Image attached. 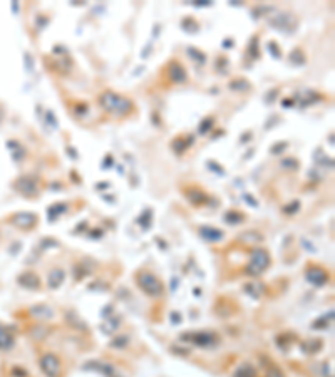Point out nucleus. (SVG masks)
<instances>
[{
	"label": "nucleus",
	"mask_w": 335,
	"mask_h": 377,
	"mask_svg": "<svg viewBox=\"0 0 335 377\" xmlns=\"http://www.w3.org/2000/svg\"><path fill=\"white\" fill-rule=\"evenodd\" d=\"M190 340L196 344V346L208 347V346H213V344L216 342V337H214L213 334H208V332H196V334H191Z\"/></svg>",
	"instance_id": "11"
},
{
	"label": "nucleus",
	"mask_w": 335,
	"mask_h": 377,
	"mask_svg": "<svg viewBox=\"0 0 335 377\" xmlns=\"http://www.w3.org/2000/svg\"><path fill=\"white\" fill-rule=\"evenodd\" d=\"M64 278H66V274H64V270H62V268L50 270V274H49V287L50 288H59L60 285H62V282H64Z\"/></svg>",
	"instance_id": "14"
},
{
	"label": "nucleus",
	"mask_w": 335,
	"mask_h": 377,
	"mask_svg": "<svg viewBox=\"0 0 335 377\" xmlns=\"http://www.w3.org/2000/svg\"><path fill=\"white\" fill-rule=\"evenodd\" d=\"M296 208H298V202H294V204H292V208H285V212H286V213H294Z\"/></svg>",
	"instance_id": "26"
},
{
	"label": "nucleus",
	"mask_w": 335,
	"mask_h": 377,
	"mask_svg": "<svg viewBox=\"0 0 335 377\" xmlns=\"http://www.w3.org/2000/svg\"><path fill=\"white\" fill-rule=\"evenodd\" d=\"M14 225L20 226V228H30L36 225L37 222V214L36 213H17L16 216L12 218Z\"/></svg>",
	"instance_id": "10"
},
{
	"label": "nucleus",
	"mask_w": 335,
	"mask_h": 377,
	"mask_svg": "<svg viewBox=\"0 0 335 377\" xmlns=\"http://www.w3.org/2000/svg\"><path fill=\"white\" fill-rule=\"evenodd\" d=\"M200 233H201V236L208 242H218L223 238V232L218 230V228H213V226H203L200 230Z\"/></svg>",
	"instance_id": "13"
},
{
	"label": "nucleus",
	"mask_w": 335,
	"mask_h": 377,
	"mask_svg": "<svg viewBox=\"0 0 335 377\" xmlns=\"http://www.w3.org/2000/svg\"><path fill=\"white\" fill-rule=\"evenodd\" d=\"M305 278H307L308 284L317 285V287H322V285L327 284L328 275L325 274L322 268H310V270H307V274H305Z\"/></svg>",
	"instance_id": "8"
},
{
	"label": "nucleus",
	"mask_w": 335,
	"mask_h": 377,
	"mask_svg": "<svg viewBox=\"0 0 335 377\" xmlns=\"http://www.w3.org/2000/svg\"><path fill=\"white\" fill-rule=\"evenodd\" d=\"M40 369L47 377H60V360L52 352H47L40 357Z\"/></svg>",
	"instance_id": "4"
},
{
	"label": "nucleus",
	"mask_w": 335,
	"mask_h": 377,
	"mask_svg": "<svg viewBox=\"0 0 335 377\" xmlns=\"http://www.w3.org/2000/svg\"><path fill=\"white\" fill-rule=\"evenodd\" d=\"M186 196H188V200L193 204H203L208 200L206 194L200 192V190H190V192H186Z\"/></svg>",
	"instance_id": "17"
},
{
	"label": "nucleus",
	"mask_w": 335,
	"mask_h": 377,
	"mask_svg": "<svg viewBox=\"0 0 335 377\" xmlns=\"http://www.w3.org/2000/svg\"><path fill=\"white\" fill-rule=\"evenodd\" d=\"M213 126V119L212 118H208V119H204L203 121V124L200 126V132H204L206 130H210V128Z\"/></svg>",
	"instance_id": "25"
},
{
	"label": "nucleus",
	"mask_w": 335,
	"mask_h": 377,
	"mask_svg": "<svg viewBox=\"0 0 335 377\" xmlns=\"http://www.w3.org/2000/svg\"><path fill=\"white\" fill-rule=\"evenodd\" d=\"M245 290L252 295L253 298H260L262 294H263V287L260 284H248L245 287Z\"/></svg>",
	"instance_id": "19"
},
{
	"label": "nucleus",
	"mask_w": 335,
	"mask_h": 377,
	"mask_svg": "<svg viewBox=\"0 0 335 377\" xmlns=\"http://www.w3.org/2000/svg\"><path fill=\"white\" fill-rule=\"evenodd\" d=\"M265 377H285L284 376V372H282L278 367H275V366H272L270 369L266 370V374H265Z\"/></svg>",
	"instance_id": "22"
},
{
	"label": "nucleus",
	"mask_w": 335,
	"mask_h": 377,
	"mask_svg": "<svg viewBox=\"0 0 335 377\" xmlns=\"http://www.w3.org/2000/svg\"><path fill=\"white\" fill-rule=\"evenodd\" d=\"M18 284L27 288H39V278H37V275H34L32 272H26V274L18 276Z\"/></svg>",
	"instance_id": "12"
},
{
	"label": "nucleus",
	"mask_w": 335,
	"mask_h": 377,
	"mask_svg": "<svg viewBox=\"0 0 335 377\" xmlns=\"http://www.w3.org/2000/svg\"><path fill=\"white\" fill-rule=\"evenodd\" d=\"M270 24L272 26H275L278 30L288 32V30H294V27L296 26V20L294 18V16H290V14H278V16H275L274 18H272Z\"/></svg>",
	"instance_id": "5"
},
{
	"label": "nucleus",
	"mask_w": 335,
	"mask_h": 377,
	"mask_svg": "<svg viewBox=\"0 0 335 377\" xmlns=\"http://www.w3.org/2000/svg\"><path fill=\"white\" fill-rule=\"evenodd\" d=\"M168 78L171 79V82L174 84H183L186 82V69L183 68V64H180V62L173 60L170 66H168Z\"/></svg>",
	"instance_id": "6"
},
{
	"label": "nucleus",
	"mask_w": 335,
	"mask_h": 377,
	"mask_svg": "<svg viewBox=\"0 0 335 377\" xmlns=\"http://www.w3.org/2000/svg\"><path fill=\"white\" fill-rule=\"evenodd\" d=\"M16 188L26 196H34L37 194V183L32 178H20L16 181Z\"/></svg>",
	"instance_id": "9"
},
{
	"label": "nucleus",
	"mask_w": 335,
	"mask_h": 377,
	"mask_svg": "<svg viewBox=\"0 0 335 377\" xmlns=\"http://www.w3.org/2000/svg\"><path fill=\"white\" fill-rule=\"evenodd\" d=\"M230 88H232V89H248V88H250V84H248L246 80L240 79V80H233V82L230 84Z\"/></svg>",
	"instance_id": "23"
},
{
	"label": "nucleus",
	"mask_w": 335,
	"mask_h": 377,
	"mask_svg": "<svg viewBox=\"0 0 335 377\" xmlns=\"http://www.w3.org/2000/svg\"><path fill=\"white\" fill-rule=\"evenodd\" d=\"M233 377H256V370L253 369V366L250 364H242L234 370Z\"/></svg>",
	"instance_id": "18"
},
{
	"label": "nucleus",
	"mask_w": 335,
	"mask_h": 377,
	"mask_svg": "<svg viewBox=\"0 0 335 377\" xmlns=\"http://www.w3.org/2000/svg\"><path fill=\"white\" fill-rule=\"evenodd\" d=\"M14 346V338L6 328L0 326V350H8Z\"/></svg>",
	"instance_id": "16"
},
{
	"label": "nucleus",
	"mask_w": 335,
	"mask_h": 377,
	"mask_svg": "<svg viewBox=\"0 0 335 377\" xmlns=\"http://www.w3.org/2000/svg\"><path fill=\"white\" fill-rule=\"evenodd\" d=\"M119 318H116V320H111V322H108L109 324V326H102V330L104 332H106V334H112L114 330H116V328L119 327Z\"/></svg>",
	"instance_id": "24"
},
{
	"label": "nucleus",
	"mask_w": 335,
	"mask_h": 377,
	"mask_svg": "<svg viewBox=\"0 0 335 377\" xmlns=\"http://www.w3.org/2000/svg\"><path fill=\"white\" fill-rule=\"evenodd\" d=\"M128 342H129V337L128 336H119V337H116L111 342V346L112 347H118V349H122L124 346H128Z\"/></svg>",
	"instance_id": "20"
},
{
	"label": "nucleus",
	"mask_w": 335,
	"mask_h": 377,
	"mask_svg": "<svg viewBox=\"0 0 335 377\" xmlns=\"http://www.w3.org/2000/svg\"><path fill=\"white\" fill-rule=\"evenodd\" d=\"M99 102L108 112L114 114V116H126V114L132 111L131 99L119 96V94L112 92V90H106V92L100 94Z\"/></svg>",
	"instance_id": "1"
},
{
	"label": "nucleus",
	"mask_w": 335,
	"mask_h": 377,
	"mask_svg": "<svg viewBox=\"0 0 335 377\" xmlns=\"http://www.w3.org/2000/svg\"><path fill=\"white\" fill-rule=\"evenodd\" d=\"M86 370H94V372H99V374L106 376V377H119V374L116 372L112 366L106 364V362H88V364L84 366Z\"/></svg>",
	"instance_id": "7"
},
{
	"label": "nucleus",
	"mask_w": 335,
	"mask_h": 377,
	"mask_svg": "<svg viewBox=\"0 0 335 377\" xmlns=\"http://www.w3.org/2000/svg\"><path fill=\"white\" fill-rule=\"evenodd\" d=\"M224 220H226L228 223H240L243 222V216L240 213H233V212H228L226 216H224Z\"/></svg>",
	"instance_id": "21"
},
{
	"label": "nucleus",
	"mask_w": 335,
	"mask_h": 377,
	"mask_svg": "<svg viewBox=\"0 0 335 377\" xmlns=\"http://www.w3.org/2000/svg\"><path fill=\"white\" fill-rule=\"evenodd\" d=\"M138 287L150 297H160L162 294V284L158 276H154L150 272H141L138 274Z\"/></svg>",
	"instance_id": "2"
},
{
	"label": "nucleus",
	"mask_w": 335,
	"mask_h": 377,
	"mask_svg": "<svg viewBox=\"0 0 335 377\" xmlns=\"http://www.w3.org/2000/svg\"><path fill=\"white\" fill-rule=\"evenodd\" d=\"M30 314L37 318H52V317H54L52 308L47 307V305H36V307L30 308Z\"/></svg>",
	"instance_id": "15"
},
{
	"label": "nucleus",
	"mask_w": 335,
	"mask_h": 377,
	"mask_svg": "<svg viewBox=\"0 0 335 377\" xmlns=\"http://www.w3.org/2000/svg\"><path fill=\"white\" fill-rule=\"evenodd\" d=\"M268 266H270V255H268V252L263 250V248H256V250L252 252V258L250 265L246 266V274L260 275Z\"/></svg>",
	"instance_id": "3"
}]
</instances>
